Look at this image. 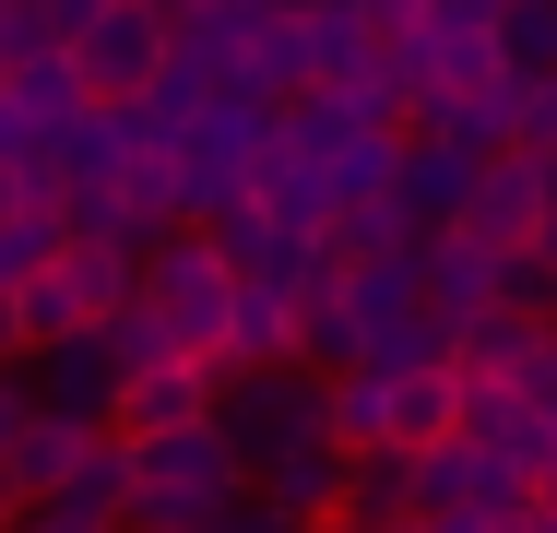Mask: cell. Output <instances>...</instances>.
<instances>
[{"mask_svg":"<svg viewBox=\"0 0 557 533\" xmlns=\"http://www.w3.org/2000/svg\"><path fill=\"white\" fill-rule=\"evenodd\" d=\"M119 474H131V522H202L249 486V462L225 450V426H154V438H119Z\"/></svg>","mask_w":557,"mask_h":533,"instance_id":"obj_1","label":"cell"},{"mask_svg":"<svg viewBox=\"0 0 557 533\" xmlns=\"http://www.w3.org/2000/svg\"><path fill=\"white\" fill-rule=\"evenodd\" d=\"M131 297L166 320V344H178L190 368H225V309H237V273L214 261V237H202V225H166V237L143 249V285H131Z\"/></svg>","mask_w":557,"mask_h":533,"instance_id":"obj_2","label":"cell"},{"mask_svg":"<svg viewBox=\"0 0 557 533\" xmlns=\"http://www.w3.org/2000/svg\"><path fill=\"white\" fill-rule=\"evenodd\" d=\"M214 426H225V450L261 474V462H285V450L321 438V380H309V368H225L214 380Z\"/></svg>","mask_w":557,"mask_h":533,"instance_id":"obj_3","label":"cell"},{"mask_svg":"<svg viewBox=\"0 0 557 533\" xmlns=\"http://www.w3.org/2000/svg\"><path fill=\"white\" fill-rule=\"evenodd\" d=\"M60 60L84 72V96H96V107H131V96H154V72H166V12H143V0H96V24H84Z\"/></svg>","mask_w":557,"mask_h":533,"instance_id":"obj_4","label":"cell"},{"mask_svg":"<svg viewBox=\"0 0 557 533\" xmlns=\"http://www.w3.org/2000/svg\"><path fill=\"white\" fill-rule=\"evenodd\" d=\"M534 225H546V166H522V154H486V166L462 178V213H450L440 237L486 249V261H522V249H534Z\"/></svg>","mask_w":557,"mask_h":533,"instance_id":"obj_5","label":"cell"},{"mask_svg":"<svg viewBox=\"0 0 557 533\" xmlns=\"http://www.w3.org/2000/svg\"><path fill=\"white\" fill-rule=\"evenodd\" d=\"M24 392H36L48 416H72V426H108V404H119L108 332H60V344H36V356H24Z\"/></svg>","mask_w":557,"mask_h":533,"instance_id":"obj_6","label":"cell"},{"mask_svg":"<svg viewBox=\"0 0 557 533\" xmlns=\"http://www.w3.org/2000/svg\"><path fill=\"white\" fill-rule=\"evenodd\" d=\"M214 416V368H190V356H166V368H131L108 404V438H154V426H202Z\"/></svg>","mask_w":557,"mask_h":533,"instance_id":"obj_7","label":"cell"},{"mask_svg":"<svg viewBox=\"0 0 557 533\" xmlns=\"http://www.w3.org/2000/svg\"><path fill=\"white\" fill-rule=\"evenodd\" d=\"M96 438H108V426H72V416H48V404H36V416H24V438L0 450V486H12V510H24V498H60V486L96 462Z\"/></svg>","mask_w":557,"mask_h":533,"instance_id":"obj_8","label":"cell"},{"mask_svg":"<svg viewBox=\"0 0 557 533\" xmlns=\"http://www.w3.org/2000/svg\"><path fill=\"white\" fill-rule=\"evenodd\" d=\"M249 486H261V498L285 510V533H333V522H344V450H333V438H309V450L261 462Z\"/></svg>","mask_w":557,"mask_h":533,"instance_id":"obj_9","label":"cell"},{"mask_svg":"<svg viewBox=\"0 0 557 533\" xmlns=\"http://www.w3.org/2000/svg\"><path fill=\"white\" fill-rule=\"evenodd\" d=\"M368 392H380V450H428V438H450V404H462L450 368H368Z\"/></svg>","mask_w":557,"mask_h":533,"instance_id":"obj_10","label":"cell"},{"mask_svg":"<svg viewBox=\"0 0 557 533\" xmlns=\"http://www.w3.org/2000/svg\"><path fill=\"white\" fill-rule=\"evenodd\" d=\"M416 297L462 332V320L498 309V261H486V249H462V237H416Z\"/></svg>","mask_w":557,"mask_h":533,"instance_id":"obj_11","label":"cell"},{"mask_svg":"<svg viewBox=\"0 0 557 533\" xmlns=\"http://www.w3.org/2000/svg\"><path fill=\"white\" fill-rule=\"evenodd\" d=\"M225 368H297V297H285V285H237V309H225Z\"/></svg>","mask_w":557,"mask_h":533,"instance_id":"obj_12","label":"cell"},{"mask_svg":"<svg viewBox=\"0 0 557 533\" xmlns=\"http://www.w3.org/2000/svg\"><path fill=\"white\" fill-rule=\"evenodd\" d=\"M498 72L557 84V0H498Z\"/></svg>","mask_w":557,"mask_h":533,"instance_id":"obj_13","label":"cell"},{"mask_svg":"<svg viewBox=\"0 0 557 533\" xmlns=\"http://www.w3.org/2000/svg\"><path fill=\"white\" fill-rule=\"evenodd\" d=\"M96 332H108V356H119V380H131V368H166V356H178V344H166V320L143 309V297H119V309L96 320Z\"/></svg>","mask_w":557,"mask_h":533,"instance_id":"obj_14","label":"cell"},{"mask_svg":"<svg viewBox=\"0 0 557 533\" xmlns=\"http://www.w3.org/2000/svg\"><path fill=\"white\" fill-rule=\"evenodd\" d=\"M48 249H60V213H0V297H12Z\"/></svg>","mask_w":557,"mask_h":533,"instance_id":"obj_15","label":"cell"},{"mask_svg":"<svg viewBox=\"0 0 557 533\" xmlns=\"http://www.w3.org/2000/svg\"><path fill=\"white\" fill-rule=\"evenodd\" d=\"M0 533H119V522H96V510H72V498H24Z\"/></svg>","mask_w":557,"mask_h":533,"instance_id":"obj_16","label":"cell"},{"mask_svg":"<svg viewBox=\"0 0 557 533\" xmlns=\"http://www.w3.org/2000/svg\"><path fill=\"white\" fill-rule=\"evenodd\" d=\"M510 392H522V404L557 426V332H534V356H522V380H510Z\"/></svg>","mask_w":557,"mask_h":533,"instance_id":"obj_17","label":"cell"},{"mask_svg":"<svg viewBox=\"0 0 557 533\" xmlns=\"http://www.w3.org/2000/svg\"><path fill=\"white\" fill-rule=\"evenodd\" d=\"M344 12H356V24H368V36H380V48H392V36H404V24H416V0H344Z\"/></svg>","mask_w":557,"mask_h":533,"instance_id":"obj_18","label":"cell"},{"mask_svg":"<svg viewBox=\"0 0 557 533\" xmlns=\"http://www.w3.org/2000/svg\"><path fill=\"white\" fill-rule=\"evenodd\" d=\"M24 416H36V392H24V368H0V450L24 438Z\"/></svg>","mask_w":557,"mask_h":533,"instance_id":"obj_19","label":"cell"},{"mask_svg":"<svg viewBox=\"0 0 557 533\" xmlns=\"http://www.w3.org/2000/svg\"><path fill=\"white\" fill-rule=\"evenodd\" d=\"M534 261L557 273V166H546V225H534Z\"/></svg>","mask_w":557,"mask_h":533,"instance_id":"obj_20","label":"cell"},{"mask_svg":"<svg viewBox=\"0 0 557 533\" xmlns=\"http://www.w3.org/2000/svg\"><path fill=\"white\" fill-rule=\"evenodd\" d=\"M510 533H557V498H534V510H522V522H510Z\"/></svg>","mask_w":557,"mask_h":533,"instance_id":"obj_21","label":"cell"},{"mask_svg":"<svg viewBox=\"0 0 557 533\" xmlns=\"http://www.w3.org/2000/svg\"><path fill=\"white\" fill-rule=\"evenodd\" d=\"M0 368H24V344H12V297H0Z\"/></svg>","mask_w":557,"mask_h":533,"instance_id":"obj_22","label":"cell"},{"mask_svg":"<svg viewBox=\"0 0 557 533\" xmlns=\"http://www.w3.org/2000/svg\"><path fill=\"white\" fill-rule=\"evenodd\" d=\"M119 533H190V522H119Z\"/></svg>","mask_w":557,"mask_h":533,"instance_id":"obj_23","label":"cell"},{"mask_svg":"<svg viewBox=\"0 0 557 533\" xmlns=\"http://www.w3.org/2000/svg\"><path fill=\"white\" fill-rule=\"evenodd\" d=\"M333 533H368V522H333Z\"/></svg>","mask_w":557,"mask_h":533,"instance_id":"obj_24","label":"cell"}]
</instances>
